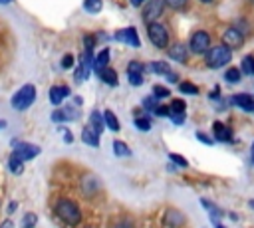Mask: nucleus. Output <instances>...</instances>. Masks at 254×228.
I'll use <instances>...</instances> for the list:
<instances>
[{"label":"nucleus","mask_w":254,"mask_h":228,"mask_svg":"<svg viewBox=\"0 0 254 228\" xmlns=\"http://www.w3.org/2000/svg\"><path fill=\"white\" fill-rule=\"evenodd\" d=\"M52 212L54 216L65 224V226H77L83 218V212H81V206L77 204V200L69 198V196H60L54 200L52 204Z\"/></svg>","instance_id":"1"},{"label":"nucleus","mask_w":254,"mask_h":228,"mask_svg":"<svg viewBox=\"0 0 254 228\" xmlns=\"http://www.w3.org/2000/svg\"><path fill=\"white\" fill-rule=\"evenodd\" d=\"M230 59H232V50H228L222 44H218L214 48H208L204 52V63H206V67H212V69H218V67L226 65Z\"/></svg>","instance_id":"2"},{"label":"nucleus","mask_w":254,"mask_h":228,"mask_svg":"<svg viewBox=\"0 0 254 228\" xmlns=\"http://www.w3.org/2000/svg\"><path fill=\"white\" fill-rule=\"evenodd\" d=\"M34 101H36V87H34L32 83H26V85H22V87L12 95L10 105H12V109H16V111H26Z\"/></svg>","instance_id":"3"},{"label":"nucleus","mask_w":254,"mask_h":228,"mask_svg":"<svg viewBox=\"0 0 254 228\" xmlns=\"http://www.w3.org/2000/svg\"><path fill=\"white\" fill-rule=\"evenodd\" d=\"M147 36L153 42L155 48H167L169 46V30L161 22H151L147 24Z\"/></svg>","instance_id":"4"},{"label":"nucleus","mask_w":254,"mask_h":228,"mask_svg":"<svg viewBox=\"0 0 254 228\" xmlns=\"http://www.w3.org/2000/svg\"><path fill=\"white\" fill-rule=\"evenodd\" d=\"M210 48V34L206 30H196L189 38V48L192 54H204Z\"/></svg>","instance_id":"5"},{"label":"nucleus","mask_w":254,"mask_h":228,"mask_svg":"<svg viewBox=\"0 0 254 228\" xmlns=\"http://www.w3.org/2000/svg\"><path fill=\"white\" fill-rule=\"evenodd\" d=\"M12 155H16L22 163H26V161H32V159H36L40 155V147L28 143V141H14Z\"/></svg>","instance_id":"6"},{"label":"nucleus","mask_w":254,"mask_h":228,"mask_svg":"<svg viewBox=\"0 0 254 228\" xmlns=\"http://www.w3.org/2000/svg\"><path fill=\"white\" fill-rule=\"evenodd\" d=\"M163 8H165V2L163 0H149L143 4V22L145 24H151V22H159V16L163 14Z\"/></svg>","instance_id":"7"},{"label":"nucleus","mask_w":254,"mask_h":228,"mask_svg":"<svg viewBox=\"0 0 254 228\" xmlns=\"http://www.w3.org/2000/svg\"><path fill=\"white\" fill-rule=\"evenodd\" d=\"M145 63L143 61H137V59H131L129 63H127V79H129V83L131 85H143V81H145Z\"/></svg>","instance_id":"8"},{"label":"nucleus","mask_w":254,"mask_h":228,"mask_svg":"<svg viewBox=\"0 0 254 228\" xmlns=\"http://www.w3.org/2000/svg\"><path fill=\"white\" fill-rule=\"evenodd\" d=\"M242 44H244V36H242V32L238 28L230 26V28L224 30V34H222V46H226L228 50H238V48H242Z\"/></svg>","instance_id":"9"},{"label":"nucleus","mask_w":254,"mask_h":228,"mask_svg":"<svg viewBox=\"0 0 254 228\" xmlns=\"http://www.w3.org/2000/svg\"><path fill=\"white\" fill-rule=\"evenodd\" d=\"M115 40H117V42H123V44H127V46H131V48H139V46H141L139 34H137V30H135L133 26H127V28L117 30V32H115Z\"/></svg>","instance_id":"10"},{"label":"nucleus","mask_w":254,"mask_h":228,"mask_svg":"<svg viewBox=\"0 0 254 228\" xmlns=\"http://www.w3.org/2000/svg\"><path fill=\"white\" fill-rule=\"evenodd\" d=\"M212 141H218V143H232V137H234V133H232V129L226 125V123H222V121H214L212 123Z\"/></svg>","instance_id":"11"},{"label":"nucleus","mask_w":254,"mask_h":228,"mask_svg":"<svg viewBox=\"0 0 254 228\" xmlns=\"http://www.w3.org/2000/svg\"><path fill=\"white\" fill-rule=\"evenodd\" d=\"M79 186H81V192H83L85 196H93L95 192H99L101 182H99V178H97L95 174L85 172V174L81 176V180H79Z\"/></svg>","instance_id":"12"},{"label":"nucleus","mask_w":254,"mask_h":228,"mask_svg":"<svg viewBox=\"0 0 254 228\" xmlns=\"http://www.w3.org/2000/svg\"><path fill=\"white\" fill-rule=\"evenodd\" d=\"M230 103L246 113H254V97L250 93H234L230 97Z\"/></svg>","instance_id":"13"},{"label":"nucleus","mask_w":254,"mask_h":228,"mask_svg":"<svg viewBox=\"0 0 254 228\" xmlns=\"http://www.w3.org/2000/svg\"><path fill=\"white\" fill-rule=\"evenodd\" d=\"M69 95H71V91H69L67 85H52L50 87V93H48L52 105H62V101L65 97H69Z\"/></svg>","instance_id":"14"},{"label":"nucleus","mask_w":254,"mask_h":228,"mask_svg":"<svg viewBox=\"0 0 254 228\" xmlns=\"http://www.w3.org/2000/svg\"><path fill=\"white\" fill-rule=\"evenodd\" d=\"M109 56H111L109 48H103V50H99V52L93 56V63H91V69L97 73V71H101V69L109 67V59H111Z\"/></svg>","instance_id":"15"},{"label":"nucleus","mask_w":254,"mask_h":228,"mask_svg":"<svg viewBox=\"0 0 254 228\" xmlns=\"http://www.w3.org/2000/svg\"><path fill=\"white\" fill-rule=\"evenodd\" d=\"M95 135H101L103 133V129H105V123H103V115L97 111V109H93L91 113H89V125H87Z\"/></svg>","instance_id":"16"},{"label":"nucleus","mask_w":254,"mask_h":228,"mask_svg":"<svg viewBox=\"0 0 254 228\" xmlns=\"http://www.w3.org/2000/svg\"><path fill=\"white\" fill-rule=\"evenodd\" d=\"M169 57L175 59V61L185 63L187 57H189V50H187V46H185V44H175V46H171V48H169Z\"/></svg>","instance_id":"17"},{"label":"nucleus","mask_w":254,"mask_h":228,"mask_svg":"<svg viewBox=\"0 0 254 228\" xmlns=\"http://www.w3.org/2000/svg\"><path fill=\"white\" fill-rule=\"evenodd\" d=\"M97 75H99V79H101L103 83H107V85H111V87L119 85V77H117V71H115L113 67H105V69L97 71Z\"/></svg>","instance_id":"18"},{"label":"nucleus","mask_w":254,"mask_h":228,"mask_svg":"<svg viewBox=\"0 0 254 228\" xmlns=\"http://www.w3.org/2000/svg\"><path fill=\"white\" fill-rule=\"evenodd\" d=\"M101 115H103V123H105V127H107L109 131L117 133V131L121 129V125H119V119H117V115H115L111 109H105Z\"/></svg>","instance_id":"19"},{"label":"nucleus","mask_w":254,"mask_h":228,"mask_svg":"<svg viewBox=\"0 0 254 228\" xmlns=\"http://www.w3.org/2000/svg\"><path fill=\"white\" fill-rule=\"evenodd\" d=\"M200 204L210 212V220L214 222V220H220L222 216H224V212H222V208H218L216 204H212L210 200H206V198H200Z\"/></svg>","instance_id":"20"},{"label":"nucleus","mask_w":254,"mask_h":228,"mask_svg":"<svg viewBox=\"0 0 254 228\" xmlns=\"http://www.w3.org/2000/svg\"><path fill=\"white\" fill-rule=\"evenodd\" d=\"M81 141L85 143V145H89V147H99V135H95L89 127H83V131H81Z\"/></svg>","instance_id":"21"},{"label":"nucleus","mask_w":254,"mask_h":228,"mask_svg":"<svg viewBox=\"0 0 254 228\" xmlns=\"http://www.w3.org/2000/svg\"><path fill=\"white\" fill-rule=\"evenodd\" d=\"M8 171H10L12 174H22V172H24V163H22L16 155H12V153H10V157H8Z\"/></svg>","instance_id":"22"},{"label":"nucleus","mask_w":254,"mask_h":228,"mask_svg":"<svg viewBox=\"0 0 254 228\" xmlns=\"http://www.w3.org/2000/svg\"><path fill=\"white\" fill-rule=\"evenodd\" d=\"M149 67H151V71L157 73V75H167V73L171 71V65H169L167 61H151Z\"/></svg>","instance_id":"23"},{"label":"nucleus","mask_w":254,"mask_h":228,"mask_svg":"<svg viewBox=\"0 0 254 228\" xmlns=\"http://www.w3.org/2000/svg\"><path fill=\"white\" fill-rule=\"evenodd\" d=\"M240 73L254 75V56H244V57H242V63H240Z\"/></svg>","instance_id":"24"},{"label":"nucleus","mask_w":254,"mask_h":228,"mask_svg":"<svg viewBox=\"0 0 254 228\" xmlns=\"http://www.w3.org/2000/svg\"><path fill=\"white\" fill-rule=\"evenodd\" d=\"M109 228H133V220L127 216H117L109 222Z\"/></svg>","instance_id":"25"},{"label":"nucleus","mask_w":254,"mask_h":228,"mask_svg":"<svg viewBox=\"0 0 254 228\" xmlns=\"http://www.w3.org/2000/svg\"><path fill=\"white\" fill-rule=\"evenodd\" d=\"M36 224H38V216L34 212H26L20 220V228H36Z\"/></svg>","instance_id":"26"},{"label":"nucleus","mask_w":254,"mask_h":228,"mask_svg":"<svg viewBox=\"0 0 254 228\" xmlns=\"http://www.w3.org/2000/svg\"><path fill=\"white\" fill-rule=\"evenodd\" d=\"M103 8V0H83V10L89 14H97Z\"/></svg>","instance_id":"27"},{"label":"nucleus","mask_w":254,"mask_h":228,"mask_svg":"<svg viewBox=\"0 0 254 228\" xmlns=\"http://www.w3.org/2000/svg\"><path fill=\"white\" fill-rule=\"evenodd\" d=\"M113 153H115L117 157H129V155H131V149H129L127 143H123V141H113Z\"/></svg>","instance_id":"28"},{"label":"nucleus","mask_w":254,"mask_h":228,"mask_svg":"<svg viewBox=\"0 0 254 228\" xmlns=\"http://www.w3.org/2000/svg\"><path fill=\"white\" fill-rule=\"evenodd\" d=\"M240 77H242V73H240L238 67H228V69L224 71V79H226L228 83H238Z\"/></svg>","instance_id":"29"},{"label":"nucleus","mask_w":254,"mask_h":228,"mask_svg":"<svg viewBox=\"0 0 254 228\" xmlns=\"http://www.w3.org/2000/svg\"><path fill=\"white\" fill-rule=\"evenodd\" d=\"M179 91L185 93V95H196L198 93V87L194 83H190V81H181L179 83Z\"/></svg>","instance_id":"30"},{"label":"nucleus","mask_w":254,"mask_h":228,"mask_svg":"<svg viewBox=\"0 0 254 228\" xmlns=\"http://www.w3.org/2000/svg\"><path fill=\"white\" fill-rule=\"evenodd\" d=\"M167 107H169V113H185L187 111V103L183 99H173L171 105H167Z\"/></svg>","instance_id":"31"},{"label":"nucleus","mask_w":254,"mask_h":228,"mask_svg":"<svg viewBox=\"0 0 254 228\" xmlns=\"http://www.w3.org/2000/svg\"><path fill=\"white\" fill-rule=\"evenodd\" d=\"M171 95V89H167L165 85H153V97L159 101V99H165V97H169Z\"/></svg>","instance_id":"32"},{"label":"nucleus","mask_w":254,"mask_h":228,"mask_svg":"<svg viewBox=\"0 0 254 228\" xmlns=\"http://www.w3.org/2000/svg\"><path fill=\"white\" fill-rule=\"evenodd\" d=\"M133 123L139 131H151V119L149 117H135Z\"/></svg>","instance_id":"33"},{"label":"nucleus","mask_w":254,"mask_h":228,"mask_svg":"<svg viewBox=\"0 0 254 228\" xmlns=\"http://www.w3.org/2000/svg\"><path fill=\"white\" fill-rule=\"evenodd\" d=\"M97 44V34H85L83 36V48L85 52H93V46Z\"/></svg>","instance_id":"34"},{"label":"nucleus","mask_w":254,"mask_h":228,"mask_svg":"<svg viewBox=\"0 0 254 228\" xmlns=\"http://www.w3.org/2000/svg\"><path fill=\"white\" fill-rule=\"evenodd\" d=\"M50 119H52L54 123H67V117H65V113H64L62 107H60V109H54L52 115H50Z\"/></svg>","instance_id":"35"},{"label":"nucleus","mask_w":254,"mask_h":228,"mask_svg":"<svg viewBox=\"0 0 254 228\" xmlns=\"http://www.w3.org/2000/svg\"><path fill=\"white\" fill-rule=\"evenodd\" d=\"M169 159H171V163H175V165H177V167H181V169H187V167H189V161H187L185 157L177 155V153H171V155H169Z\"/></svg>","instance_id":"36"},{"label":"nucleus","mask_w":254,"mask_h":228,"mask_svg":"<svg viewBox=\"0 0 254 228\" xmlns=\"http://www.w3.org/2000/svg\"><path fill=\"white\" fill-rule=\"evenodd\" d=\"M157 103H159V101H157L153 95H149V97H145V99H143V109H147V111H153V109L157 107Z\"/></svg>","instance_id":"37"},{"label":"nucleus","mask_w":254,"mask_h":228,"mask_svg":"<svg viewBox=\"0 0 254 228\" xmlns=\"http://www.w3.org/2000/svg\"><path fill=\"white\" fill-rule=\"evenodd\" d=\"M73 63H75V57H73L71 54H65V56L62 57V67H64V69H69V67H73Z\"/></svg>","instance_id":"38"},{"label":"nucleus","mask_w":254,"mask_h":228,"mask_svg":"<svg viewBox=\"0 0 254 228\" xmlns=\"http://www.w3.org/2000/svg\"><path fill=\"white\" fill-rule=\"evenodd\" d=\"M169 117H171V121L175 125H183L185 119H187V113H169Z\"/></svg>","instance_id":"39"},{"label":"nucleus","mask_w":254,"mask_h":228,"mask_svg":"<svg viewBox=\"0 0 254 228\" xmlns=\"http://www.w3.org/2000/svg\"><path fill=\"white\" fill-rule=\"evenodd\" d=\"M167 6H171L173 10H179V8H185L187 6V0H163Z\"/></svg>","instance_id":"40"},{"label":"nucleus","mask_w":254,"mask_h":228,"mask_svg":"<svg viewBox=\"0 0 254 228\" xmlns=\"http://www.w3.org/2000/svg\"><path fill=\"white\" fill-rule=\"evenodd\" d=\"M153 113H155V115H159V117H169V107H167V105L157 103V107L153 109Z\"/></svg>","instance_id":"41"},{"label":"nucleus","mask_w":254,"mask_h":228,"mask_svg":"<svg viewBox=\"0 0 254 228\" xmlns=\"http://www.w3.org/2000/svg\"><path fill=\"white\" fill-rule=\"evenodd\" d=\"M6 36H4V30H0V63L4 61V50H6Z\"/></svg>","instance_id":"42"},{"label":"nucleus","mask_w":254,"mask_h":228,"mask_svg":"<svg viewBox=\"0 0 254 228\" xmlns=\"http://www.w3.org/2000/svg\"><path fill=\"white\" fill-rule=\"evenodd\" d=\"M196 139H198L200 143H206V145H212V143H214V141H212L206 133H202V131H196Z\"/></svg>","instance_id":"43"},{"label":"nucleus","mask_w":254,"mask_h":228,"mask_svg":"<svg viewBox=\"0 0 254 228\" xmlns=\"http://www.w3.org/2000/svg\"><path fill=\"white\" fill-rule=\"evenodd\" d=\"M60 131H62V135H64V141H65V143H73V135H71V131H67V129H64V127H62Z\"/></svg>","instance_id":"44"},{"label":"nucleus","mask_w":254,"mask_h":228,"mask_svg":"<svg viewBox=\"0 0 254 228\" xmlns=\"http://www.w3.org/2000/svg\"><path fill=\"white\" fill-rule=\"evenodd\" d=\"M167 79H169L171 83H175V81H179V73H173V71H169V73H167Z\"/></svg>","instance_id":"45"},{"label":"nucleus","mask_w":254,"mask_h":228,"mask_svg":"<svg viewBox=\"0 0 254 228\" xmlns=\"http://www.w3.org/2000/svg\"><path fill=\"white\" fill-rule=\"evenodd\" d=\"M0 228H14V222H12L10 218H6V220L0 224Z\"/></svg>","instance_id":"46"},{"label":"nucleus","mask_w":254,"mask_h":228,"mask_svg":"<svg viewBox=\"0 0 254 228\" xmlns=\"http://www.w3.org/2000/svg\"><path fill=\"white\" fill-rule=\"evenodd\" d=\"M131 2V6H135V8H139V6H143L145 2H149V0H129Z\"/></svg>","instance_id":"47"},{"label":"nucleus","mask_w":254,"mask_h":228,"mask_svg":"<svg viewBox=\"0 0 254 228\" xmlns=\"http://www.w3.org/2000/svg\"><path fill=\"white\" fill-rule=\"evenodd\" d=\"M81 103H83V99H81L79 95H75V97H73V105H75V107H81Z\"/></svg>","instance_id":"48"},{"label":"nucleus","mask_w":254,"mask_h":228,"mask_svg":"<svg viewBox=\"0 0 254 228\" xmlns=\"http://www.w3.org/2000/svg\"><path fill=\"white\" fill-rule=\"evenodd\" d=\"M250 161H252V165H254V141H252V147H250Z\"/></svg>","instance_id":"49"},{"label":"nucleus","mask_w":254,"mask_h":228,"mask_svg":"<svg viewBox=\"0 0 254 228\" xmlns=\"http://www.w3.org/2000/svg\"><path fill=\"white\" fill-rule=\"evenodd\" d=\"M212 224H214V228H226V226H222V224H220V222H218V220H214V222H212Z\"/></svg>","instance_id":"50"},{"label":"nucleus","mask_w":254,"mask_h":228,"mask_svg":"<svg viewBox=\"0 0 254 228\" xmlns=\"http://www.w3.org/2000/svg\"><path fill=\"white\" fill-rule=\"evenodd\" d=\"M10 2H14V0H0V4H2V6H6V4H10Z\"/></svg>","instance_id":"51"},{"label":"nucleus","mask_w":254,"mask_h":228,"mask_svg":"<svg viewBox=\"0 0 254 228\" xmlns=\"http://www.w3.org/2000/svg\"><path fill=\"white\" fill-rule=\"evenodd\" d=\"M4 127H6V121H4V119H0V129H4Z\"/></svg>","instance_id":"52"},{"label":"nucleus","mask_w":254,"mask_h":228,"mask_svg":"<svg viewBox=\"0 0 254 228\" xmlns=\"http://www.w3.org/2000/svg\"><path fill=\"white\" fill-rule=\"evenodd\" d=\"M198 2H202V4H210L212 0H198Z\"/></svg>","instance_id":"53"},{"label":"nucleus","mask_w":254,"mask_h":228,"mask_svg":"<svg viewBox=\"0 0 254 228\" xmlns=\"http://www.w3.org/2000/svg\"><path fill=\"white\" fill-rule=\"evenodd\" d=\"M250 208H254V200H250Z\"/></svg>","instance_id":"54"}]
</instances>
